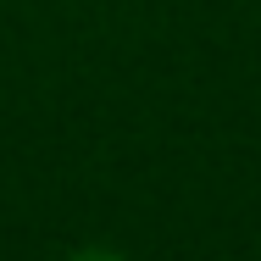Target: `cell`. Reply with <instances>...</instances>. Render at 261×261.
Returning <instances> with one entry per match:
<instances>
[{
    "mask_svg": "<svg viewBox=\"0 0 261 261\" xmlns=\"http://www.w3.org/2000/svg\"><path fill=\"white\" fill-rule=\"evenodd\" d=\"M67 261H122L117 250H100V245H84V250H72Z\"/></svg>",
    "mask_w": 261,
    "mask_h": 261,
    "instance_id": "6da1fadb",
    "label": "cell"
}]
</instances>
